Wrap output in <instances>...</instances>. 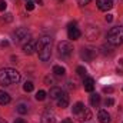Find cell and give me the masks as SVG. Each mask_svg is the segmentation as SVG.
<instances>
[{
	"label": "cell",
	"instance_id": "d590c367",
	"mask_svg": "<svg viewBox=\"0 0 123 123\" xmlns=\"http://www.w3.org/2000/svg\"><path fill=\"white\" fill-rule=\"evenodd\" d=\"M0 123H7V122H6L4 119H0Z\"/></svg>",
	"mask_w": 123,
	"mask_h": 123
},
{
	"label": "cell",
	"instance_id": "8992f818",
	"mask_svg": "<svg viewBox=\"0 0 123 123\" xmlns=\"http://www.w3.org/2000/svg\"><path fill=\"white\" fill-rule=\"evenodd\" d=\"M96 55H97L96 49H92V47H83L80 52V57L85 62H92L96 57Z\"/></svg>",
	"mask_w": 123,
	"mask_h": 123
},
{
	"label": "cell",
	"instance_id": "cb8c5ba5",
	"mask_svg": "<svg viewBox=\"0 0 123 123\" xmlns=\"http://www.w3.org/2000/svg\"><path fill=\"white\" fill-rule=\"evenodd\" d=\"M36 99L37 100H44L46 99V92L44 90H39V92L36 93Z\"/></svg>",
	"mask_w": 123,
	"mask_h": 123
},
{
	"label": "cell",
	"instance_id": "4316f807",
	"mask_svg": "<svg viewBox=\"0 0 123 123\" xmlns=\"http://www.w3.org/2000/svg\"><path fill=\"white\" fill-rule=\"evenodd\" d=\"M105 105H106V106H113V105H115V100H113L112 97H109V99H106Z\"/></svg>",
	"mask_w": 123,
	"mask_h": 123
},
{
	"label": "cell",
	"instance_id": "4dcf8cb0",
	"mask_svg": "<svg viewBox=\"0 0 123 123\" xmlns=\"http://www.w3.org/2000/svg\"><path fill=\"white\" fill-rule=\"evenodd\" d=\"M67 87H69V89H74L76 86H74V83H73V82H67Z\"/></svg>",
	"mask_w": 123,
	"mask_h": 123
},
{
	"label": "cell",
	"instance_id": "5bb4252c",
	"mask_svg": "<svg viewBox=\"0 0 123 123\" xmlns=\"http://www.w3.org/2000/svg\"><path fill=\"white\" fill-rule=\"evenodd\" d=\"M97 119L100 123H110V115L107 113V110H100L97 115Z\"/></svg>",
	"mask_w": 123,
	"mask_h": 123
},
{
	"label": "cell",
	"instance_id": "5b68a950",
	"mask_svg": "<svg viewBox=\"0 0 123 123\" xmlns=\"http://www.w3.org/2000/svg\"><path fill=\"white\" fill-rule=\"evenodd\" d=\"M57 50L62 57H69L73 53V44L70 42H60L57 44Z\"/></svg>",
	"mask_w": 123,
	"mask_h": 123
},
{
	"label": "cell",
	"instance_id": "7a4b0ae2",
	"mask_svg": "<svg viewBox=\"0 0 123 123\" xmlns=\"http://www.w3.org/2000/svg\"><path fill=\"white\" fill-rule=\"evenodd\" d=\"M52 39L49 36H43L39 39V44H37V53H39V57L40 60L46 62L50 59L52 56Z\"/></svg>",
	"mask_w": 123,
	"mask_h": 123
},
{
	"label": "cell",
	"instance_id": "52a82bcc",
	"mask_svg": "<svg viewBox=\"0 0 123 123\" xmlns=\"http://www.w3.org/2000/svg\"><path fill=\"white\" fill-rule=\"evenodd\" d=\"M85 36L87 40H96L97 36H99V29L94 27V26H87L86 30H85Z\"/></svg>",
	"mask_w": 123,
	"mask_h": 123
},
{
	"label": "cell",
	"instance_id": "f546056e",
	"mask_svg": "<svg viewBox=\"0 0 123 123\" xmlns=\"http://www.w3.org/2000/svg\"><path fill=\"white\" fill-rule=\"evenodd\" d=\"M103 92H105V93H112V92H113V87H105V89H103Z\"/></svg>",
	"mask_w": 123,
	"mask_h": 123
},
{
	"label": "cell",
	"instance_id": "2e32d148",
	"mask_svg": "<svg viewBox=\"0 0 123 123\" xmlns=\"http://www.w3.org/2000/svg\"><path fill=\"white\" fill-rule=\"evenodd\" d=\"M62 92H63V90H62L60 87L53 86V87L50 89V92H49V96H50V99H55V100H56V99H57V97L62 94Z\"/></svg>",
	"mask_w": 123,
	"mask_h": 123
},
{
	"label": "cell",
	"instance_id": "4fadbf2b",
	"mask_svg": "<svg viewBox=\"0 0 123 123\" xmlns=\"http://www.w3.org/2000/svg\"><path fill=\"white\" fill-rule=\"evenodd\" d=\"M69 29V39H72V40H77L80 36H82V31L79 30L76 26H73V27H67Z\"/></svg>",
	"mask_w": 123,
	"mask_h": 123
},
{
	"label": "cell",
	"instance_id": "7402d4cb",
	"mask_svg": "<svg viewBox=\"0 0 123 123\" xmlns=\"http://www.w3.org/2000/svg\"><path fill=\"white\" fill-rule=\"evenodd\" d=\"M12 20H13V14H12V13H6V14L0 19L1 23H10Z\"/></svg>",
	"mask_w": 123,
	"mask_h": 123
},
{
	"label": "cell",
	"instance_id": "ac0fdd59",
	"mask_svg": "<svg viewBox=\"0 0 123 123\" xmlns=\"http://www.w3.org/2000/svg\"><path fill=\"white\" fill-rule=\"evenodd\" d=\"M99 103H100V96L97 93H93L92 96H90V105H92L93 107H97Z\"/></svg>",
	"mask_w": 123,
	"mask_h": 123
},
{
	"label": "cell",
	"instance_id": "9a60e30c",
	"mask_svg": "<svg viewBox=\"0 0 123 123\" xmlns=\"http://www.w3.org/2000/svg\"><path fill=\"white\" fill-rule=\"evenodd\" d=\"M10 100H12V97L9 93H6L4 90H0V105H9Z\"/></svg>",
	"mask_w": 123,
	"mask_h": 123
},
{
	"label": "cell",
	"instance_id": "1f68e13d",
	"mask_svg": "<svg viewBox=\"0 0 123 123\" xmlns=\"http://www.w3.org/2000/svg\"><path fill=\"white\" fill-rule=\"evenodd\" d=\"M112 20H113V16H112V14H107V16H106V22H109V23H110Z\"/></svg>",
	"mask_w": 123,
	"mask_h": 123
},
{
	"label": "cell",
	"instance_id": "3957f363",
	"mask_svg": "<svg viewBox=\"0 0 123 123\" xmlns=\"http://www.w3.org/2000/svg\"><path fill=\"white\" fill-rule=\"evenodd\" d=\"M107 42L113 46L123 44V26L112 27L107 33Z\"/></svg>",
	"mask_w": 123,
	"mask_h": 123
},
{
	"label": "cell",
	"instance_id": "484cf974",
	"mask_svg": "<svg viewBox=\"0 0 123 123\" xmlns=\"http://www.w3.org/2000/svg\"><path fill=\"white\" fill-rule=\"evenodd\" d=\"M34 1H27L26 3V10H29V12H31V10H34Z\"/></svg>",
	"mask_w": 123,
	"mask_h": 123
},
{
	"label": "cell",
	"instance_id": "d4e9b609",
	"mask_svg": "<svg viewBox=\"0 0 123 123\" xmlns=\"http://www.w3.org/2000/svg\"><path fill=\"white\" fill-rule=\"evenodd\" d=\"M76 73H77L79 76H85V74H86V69H85L83 66H79V67L76 69Z\"/></svg>",
	"mask_w": 123,
	"mask_h": 123
},
{
	"label": "cell",
	"instance_id": "83f0119b",
	"mask_svg": "<svg viewBox=\"0 0 123 123\" xmlns=\"http://www.w3.org/2000/svg\"><path fill=\"white\" fill-rule=\"evenodd\" d=\"M6 7H7L6 1H4V0H0V12H4V10H6Z\"/></svg>",
	"mask_w": 123,
	"mask_h": 123
},
{
	"label": "cell",
	"instance_id": "e0dca14e",
	"mask_svg": "<svg viewBox=\"0 0 123 123\" xmlns=\"http://www.w3.org/2000/svg\"><path fill=\"white\" fill-rule=\"evenodd\" d=\"M80 113H82V115H80V120H90V119H92V112H90L89 109L85 107Z\"/></svg>",
	"mask_w": 123,
	"mask_h": 123
},
{
	"label": "cell",
	"instance_id": "ba28073f",
	"mask_svg": "<svg viewBox=\"0 0 123 123\" xmlns=\"http://www.w3.org/2000/svg\"><path fill=\"white\" fill-rule=\"evenodd\" d=\"M56 122V116L50 109H46L42 115V123H55Z\"/></svg>",
	"mask_w": 123,
	"mask_h": 123
},
{
	"label": "cell",
	"instance_id": "277c9868",
	"mask_svg": "<svg viewBox=\"0 0 123 123\" xmlns=\"http://www.w3.org/2000/svg\"><path fill=\"white\" fill-rule=\"evenodd\" d=\"M30 39V30L27 27H19L14 31V42L16 43H22V42H29Z\"/></svg>",
	"mask_w": 123,
	"mask_h": 123
},
{
	"label": "cell",
	"instance_id": "e575fe53",
	"mask_svg": "<svg viewBox=\"0 0 123 123\" xmlns=\"http://www.w3.org/2000/svg\"><path fill=\"white\" fill-rule=\"evenodd\" d=\"M62 123H72V119H64V120H62Z\"/></svg>",
	"mask_w": 123,
	"mask_h": 123
},
{
	"label": "cell",
	"instance_id": "8fae6325",
	"mask_svg": "<svg viewBox=\"0 0 123 123\" xmlns=\"http://www.w3.org/2000/svg\"><path fill=\"white\" fill-rule=\"evenodd\" d=\"M56 102H57V106L59 107H67L69 106V102H70V99H69V94L67 93H64V92H62V94L56 99Z\"/></svg>",
	"mask_w": 123,
	"mask_h": 123
},
{
	"label": "cell",
	"instance_id": "603a6c76",
	"mask_svg": "<svg viewBox=\"0 0 123 123\" xmlns=\"http://www.w3.org/2000/svg\"><path fill=\"white\" fill-rule=\"evenodd\" d=\"M23 89H25V92H33V89H34V85L31 83V82H26L25 83V86H23Z\"/></svg>",
	"mask_w": 123,
	"mask_h": 123
},
{
	"label": "cell",
	"instance_id": "8d00e7d4",
	"mask_svg": "<svg viewBox=\"0 0 123 123\" xmlns=\"http://www.w3.org/2000/svg\"><path fill=\"white\" fill-rule=\"evenodd\" d=\"M59 1H63V0H59Z\"/></svg>",
	"mask_w": 123,
	"mask_h": 123
},
{
	"label": "cell",
	"instance_id": "d6a6232c",
	"mask_svg": "<svg viewBox=\"0 0 123 123\" xmlns=\"http://www.w3.org/2000/svg\"><path fill=\"white\" fill-rule=\"evenodd\" d=\"M0 46H1V47H6V46H9V42H7V40H3V42L0 43Z\"/></svg>",
	"mask_w": 123,
	"mask_h": 123
},
{
	"label": "cell",
	"instance_id": "7c38bea8",
	"mask_svg": "<svg viewBox=\"0 0 123 123\" xmlns=\"http://www.w3.org/2000/svg\"><path fill=\"white\" fill-rule=\"evenodd\" d=\"M83 86H85V90L86 92H93L94 90V79L93 77H85Z\"/></svg>",
	"mask_w": 123,
	"mask_h": 123
},
{
	"label": "cell",
	"instance_id": "30bf717a",
	"mask_svg": "<svg viewBox=\"0 0 123 123\" xmlns=\"http://www.w3.org/2000/svg\"><path fill=\"white\" fill-rule=\"evenodd\" d=\"M36 50H37V43H36L34 40H29V42L25 43V46H23V52H25L26 55H33Z\"/></svg>",
	"mask_w": 123,
	"mask_h": 123
},
{
	"label": "cell",
	"instance_id": "ffe728a7",
	"mask_svg": "<svg viewBox=\"0 0 123 123\" xmlns=\"http://www.w3.org/2000/svg\"><path fill=\"white\" fill-rule=\"evenodd\" d=\"M83 109H85V103H82V102H77L73 105V113H76V115H79Z\"/></svg>",
	"mask_w": 123,
	"mask_h": 123
},
{
	"label": "cell",
	"instance_id": "f1b7e54d",
	"mask_svg": "<svg viewBox=\"0 0 123 123\" xmlns=\"http://www.w3.org/2000/svg\"><path fill=\"white\" fill-rule=\"evenodd\" d=\"M92 0H77V4L79 6H86V4H89Z\"/></svg>",
	"mask_w": 123,
	"mask_h": 123
},
{
	"label": "cell",
	"instance_id": "6da1fadb",
	"mask_svg": "<svg viewBox=\"0 0 123 123\" xmlns=\"http://www.w3.org/2000/svg\"><path fill=\"white\" fill-rule=\"evenodd\" d=\"M20 79H22V76H20V73L16 69H12V67L0 69V85L1 86L16 85V83L20 82Z\"/></svg>",
	"mask_w": 123,
	"mask_h": 123
},
{
	"label": "cell",
	"instance_id": "836d02e7",
	"mask_svg": "<svg viewBox=\"0 0 123 123\" xmlns=\"http://www.w3.org/2000/svg\"><path fill=\"white\" fill-rule=\"evenodd\" d=\"M14 123H26V122H25L23 119H16V120H14Z\"/></svg>",
	"mask_w": 123,
	"mask_h": 123
},
{
	"label": "cell",
	"instance_id": "9c48e42d",
	"mask_svg": "<svg viewBox=\"0 0 123 123\" xmlns=\"http://www.w3.org/2000/svg\"><path fill=\"white\" fill-rule=\"evenodd\" d=\"M96 4H97V9L102 10V12H107L113 7L112 0H96Z\"/></svg>",
	"mask_w": 123,
	"mask_h": 123
},
{
	"label": "cell",
	"instance_id": "44dd1931",
	"mask_svg": "<svg viewBox=\"0 0 123 123\" xmlns=\"http://www.w3.org/2000/svg\"><path fill=\"white\" fill-rule=\"evenodd\" d=\"M53 73H55V76H64V73H66V70H64V67H62V66H55L53 67Z\"/></svg>",
	"mask_w": 123,
	"mask_h": 123
},
{
	"label": "cell",
	"instance_id": "d6986e66",
	"mask_svg": "<svg viewBox=\"0 0 123 123\" xmlns=\"http://www.w3.org/2000/svg\"><path fill=\"white\" fill-rule=\"evenodd\" d=\"M16 110H17L20 115H26V113L29 112V107H27V105H25V103H19V105L16 106Z\"/></svg>",
	"mask_w": 123,
	"mask_h": 123
}]
</instances>
